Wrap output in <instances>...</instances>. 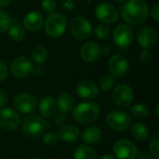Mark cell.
Segmentation results:
<instances>
[{"instance_id":"obj_5","label":"cell","mask_w":159,"mask_h":159,"mask_svg":"<svg viewBox=\"0 0 159 159\" xmlns=\"http://www.w3.org/2000/svg\"><path fill=\"white\" fill-rule=\"evenodd\" d=\"M70 32L79 40H86L90 37L92 34V27L88 19L82 16H76L70 21Z\"/></svg>"},{"instance_id":"obj_24","label":"cell","mask_w":159,"mask_h":159,"mask_svg":"<svg viewBox=\"0 0 159 159\" xmlns=\"http://www.w3.org/2000/svg\"><path fill=\"white\" fill-rule=\"evenodd\" d=\"M74 159H97V155L92 147L80 145L75 149Z\"/></svg>"},{"instance_id":"obj_39","label":"cell","mask_w":159,"mask_h":159,"mask_svg":"<svg viewBox=\"0 0 159 159\" xmlns=\"http://www.w3.org/2000/svg\"><path fill=\"white\" fill-rule=\"evenodd\" d=\"M10 0H0V8L6 7L9 4Z\"/></svg>"},{"instance_id":"obj_28","label":"cell","mask_w":159,"mask_h":159,"mask_svg":"<svg viewBox=\"0 0 159 159\" xmlns=\"http://www.w3.org/2000/svg\"><path fill=\"white\" fill-rule=\"evenodd\" d=\"M116 81L112 75H104L100 80V88L103 91H109L115 87Z\"/></svg>"},{"instance_id":"obj_41","label":"cell","mask_w":159,"mask_h":159,"mask_svg":"<svg viewBox=\"0 0 159 159\" xmlns=\"http://www.w3.org/2000/svg\"><path fill=\"white\" fill-rule=\"evenodd\" d=\"M140 159H157V158L154 157L153 156H152V157H149V156H148L147 154H143V155L141 156Z\"/></svg>"},{"instance_id":"obj_6","label":"cell","mask_w":159,"mask_h":159,"mask_svg":"<svg viewBox=\"0 0 159 159\" xmlns=\"http://www.w3.org/2000/svg\"><path fill=\"white\" fill-rule=\"evenodd\" d=\"M112 99L116 105L126 109L132 103L134 100V92L129 86L120 84L117 85L113 90Z\"/></svg>"},{"instance_id":"obj_29","label":"cell","mask_w":159,"mask_h":159,"mask_svg":"<svg viewBox=\"0 0 159 159\" xmlns=\"http://www.w3.org/2000/svg\"><path fill=\"white\" fill-rule=\"evenodd\" d=\"M94 34L99 39H106L110 35V28L104 24H99L94 28Z\"/></svg>"},{"instance_id":"obj_34","label":"cell","mask_w":159,"mask_h":159,"mask_svg":"<svg viewBox=\"0 0 159 159\" xmlns=\"http://www.w3.org/2000/svg\"><path fill=\"white\" fill-rule=\"evenodd\" d=\"M151 53L148 49H143L141 51L140 55H139V59L143 63H148L151 61Z\"/></svg>"},{"instance_id":"obj_31","label":"cell","mask_w":159,"mask_h":159,"mask_svg":"<svg viewBox=\"0 0 159 159\" xmlns=\"http://www.w3.org/2000/svg\"><path fill=\"white\" fill-rule=\"evenodd\" d=\"M149 152L150 154L156 157V158H158L159 157V134L157 133L154 138L152 139L151 141V143H150V147H149Z\"/></svg>"},{"instance_id":"obj_30","label":"cell","mask_w":159,"mask_h":159,"mask_svg":"<svg viewBox=\"0 0 159 159\" xmlns=\"http://www.w3.org/2000/svg\"><path fill=\"white\" fill-rule=\"evenodd\" d=\"M10 25H11L10 16L5 11H0V33H4L7 31Z\"/></svg>"},{"instance_id":"obj_17","label":"cell","mask_w":159,"mask_h":159,"mask_svg":"<svg viewBox=\"0 0 159 159\" xmlns=\"http://www.w3.org/2000/svg\"><path fill=\"white\" fill-rule=\"evenodd\" d=\"M102 55L101 47L95 42H88L80 48V57L83 61L91 62L100 58Z\"/></svg>"},{"instance_id":"obj_4","label":"cell","mask_w":159,"mask_h":159,"mask_svg":"<svg viewBox=\"0 0 159 159\" xmlns=\"http://www.w3.org/2000/svg\"><path fill=\"white\" fill-rule=\"evenodd\" d=\"M48 123L39 116L29 115L22 120V131L29 138H36L46 129Z\"/></svg>"},{"instance_id":"obj_26","label":"cell","mask_w":159,"mask_h":159,"mask_svg":"<svg viewBox=\"0 0 159 159\" xmlns=\"http://www.w3.org/2000/svg\"><path fill=\"white\" fill-rule=\"evenodd\" d=\"M7 31H8L9 37L15 42H20L25 37L24 28L21 25H20L19 23H15L13 25H10Z\"/></svg>"},{"instance_id":"obj_18","label":"cell","mask_w":159,"mask_h":159,"mask_svg":"<svg viewBox=\"0 0 159 159\" xmlns=\"http://www.w3.org/2000/svg\"><path fill=\"white\" fill-rule=\"evenodd\" d=\"M44 24V18L38 11H30L23 19V25L29 32L39 31Z\"/></svg>"},{"instance_id":"obj_19","label":"cell","mask_w":159,"mask_h":159,"mask_svg":"<svg viewBox=\"0 0 159 159\" xmlns=\"http://www.w3.org/2000/svg\"><path fill=\"white\" fill-rule=\"evenodd\" d=\"M58 138L65 143H73L78 140L80 136L79 129L72 124L62 126L58 131Z\"/></svg>"},{"instance_id":"obj_14","label":"cell","mask_w":159,"mask_h":159,"mask_svg":"<svg viewBox=\"0 0 159 159\" xmlns=\"http://www.w3.org/2000/svg\"><path fill=\"white\" fill-rule=\"evenodd\" d=\"M108 67L110 73L112 74V76L122 77L129 71V62L124 56L116 54L110 58Z\"/></svg>"},{"instance_id":"obj_7","label":"cell","mask_w":159,"mask_h":159,"mask_svg":"<svg viewBox=\"0 0 159 159\" xmlns=\"http://www.w3.org/2000/svg\"><path fill=\"white\" fill-rule=\"evenodd\" d=\"M116 159H136L138 157V147L129 140H118L113 146Z\"/></svg>"},{"instance_id":"obj_3","label":"cell","mask_w":159,"mask_h":159,"mask_svg":"<svg viewBox=\"0 0 159 159\" xmlns=\"http://www.w3.org/2000/svg\"><path fill=\"white\" fill-rule=\"evenodd\" d=\"M67 28V20L61 13H51L45 21V31L52 38L61 37Z\"/></svg>"},{"instance_id":"obj_27","label":"cell","mask_w":159,"mask_h":159,"mask_svg":"<svg viewBox=\"0 0 159 159\" xmlns=\"http://www.w3.org/2000/svg\"><path fill=\"white\" fill-rule=\"evenodd\" d=\"M131 115L137 119H143L146 118L149 115V108L147 105L143 103L135 104L131 108Z\"/></svg>"},{"instance_id":"obj_9","label":"cell","mask_w":159,"mask_h":159,"mask_svg":"<svg viewBox=\"0 0 159 159\" xmlns=\"http://www.w3.org/2000/svg\"><path fill=\"white\" fill-rule=\"evenodd\" d=\"M14 106L21 114H32L37 107V101L34 96L29 93H20L14 98Z\"/></svg>"},{"instance_id":"obj_23","label":"cell","mask_w":159,"mask_h":159,"mask_svg":"<svg viewBox=\"0 0 159 159\" xmlns=\"http://www.w3.org/2000/svg\"><path fill=\"white\" fill-rule=\"evenodd\" d=\"M131 134L133 138L137 141H144L149 136V129L146 125L137 122L134 123L131 127Z\"/></svg>"},{"instance_id":"obj_10","label":"cell","mask_w":159,"mask_h":159,"mask_svg":"<svg viewBox=\"0 0 159 159\" xmlns=\"http://www.w3.org/2000/svg\"><path fill=\"white\" fill-rule=\"evenodd\" d=\"M97 19L103 23H113L118 20L119 14L116 7L110 3H101L96 7Z\"/></svg>"},{"instance_id":"obj_21","label":"cell","mask_w":159,"mask_h":159,"mask_svg":"<svg viewBox=\"0 0 159 159\" xmlns=\"http://www.w3.org/2000/svg\"><path fill=\"white\" fill-rule=\"evenodd\" d=\"M102 130L96 126L87 128L82 133V141L88 144H95L102 139Z\"/></svg>"},{"instance_id":"obj_2","label":"cell","mask_w":159,"mask_h":159,"mask_svg":"<svg viewBox=\"0 0 159 159\" xmlns=\"http://www.w3.org/2000/svg\"><path fill=\"white\" fill-rule=\"evenodd\" d=\"M101 113L100 106L93 102H86L78 104L73 111L75 119L82 125H89L95 122Z\"/></svg>"},{"instance_id":"obj_11","label":"cell","mask_w":159,"mask_h":159,"mask_svg":"<svg viewBox=\"0 0 159 159\" xmlns=\"http://www.w3.org/2000/svg\"><path fill=\"white\" fill-rule=\"evenodd\" d=\"M113 38L117 46L126 48L133 42L134 33L129 25L119 24L114 30Z\"/></svg>"},{"instance_id":"obj_32","label":"cell","mask_w":159,"mask_h":159,"mask_svg":"<svg viewBox=\"0 0 159 159\" xmlns=\"http://www.w3.org/2000/svg\"><path fill=\"white\" fill-rule=\"evenodd\" d=\"M41 6H42V9L48 14L54 13L55 9L57 8V4L55 0H43Z\"/></svg>"},{"instance_id":"obj_33","label":"cell","mask_w":159,"mask_h":159,"mask_svg":"<svg viewBox=\"0 0 159 159\" xmlns=\"http://www.w3.org/2000/svg\"><path fill=\"white\" fill-rule=\"evenodd\" d=\"M58 136L53 132H48L43 137V143L47 146H52L55 145L58 143Z\"/></svg>"},{"instance_id":"obj_42","label":"cell","mask_w":159,"mask_h":159,"mask_svg":"<svg viewBox=\"0 0 159 159\" xmlns=\"http://www.w3.org/2000/svg\"><path fill=\"white\" fill-rule=\"evenodd\" d=\"M103 51V54L104 55H108L109 53H110V48H103V49H102V52Z\"/></svg>"},{"instance_id":"obj_16","label":"cell","mask_w":159,"mask_h":159,"mask_svg":"<svg viewBox=\"0 0 159 159\" xmlns=\"http://www.w3.org/2000/svg\"><path fill=\"white\" fill-rule=\"evenodd\" d=\"M76 94L85 100H93L99 95L98 86L90 80H83L79 82L75 89Z\"/></svg>"},{"instance_id":"obj_25","label":"cell","mask_w":159,"mask_h":159,"mask_svg":"<svg viewBox=\"0 0 159 159\" xmlns=\"http://www.w3.org/2000/svg\"><path fill=\"white\" fill-rule=\"evenodd\" d=\"M48 54L47 48L41 45L34 47L31 53L32 61L37 64H42V63L46 62V61L48 60Z\"/></svg>"},{"instance_id":"obj_40","label":"cell","mask_w":159,"mask_h":159,"mask_svg":"<svg viewBox=\"0 0 159 159\" xmlns=\"http://www.w3.org/2000/svg\"><path fill=\"white\" fill-rule=\"evenodd\" d=\"M33 72L35 74V75H41L42 74V68L40 67H35V68H33Z\"/></svg>"},{"instance_id":"obj_43","label":"cell","mask_w":159,"mask_h":159,"mask_svg":"<svg viewBox=\"0 0 159 159\" xmlns=\"http://www.w3.org/2000/svg\"><path fill=\"white\" fill-rule=\"evenodd\" d=\"M101 159H116V157H113V156H111V155H105V156L102 157Z\"/></svg>"},{"instance_id":"obj_22","label":"cell","mask_w":159,"mask_h":159,"mask_svg":"<svg viewBox=\"0 0 159 159\" xmlns=\"http://www.w3.org/2000/svg\"><path fill=\"white\" fill-rule=\"evenodd\" d=\"M56 104L61 113L67 114L70 113L74 108V99L71 94L67 92H61L58 96Z\"/></svg>"},{"instance_id":"obj_12","label":"cell","mask_w":159,"mask_h":159,"mask_svg":"<svg viewBox=\"0 0 159 159\" xmlns=\"http://www.w3.org/2000/svg\"><path fill=\"white\" fill-rule=\"evenodd\" d=\"M20 123L18 113L11 108L0 109V127L5 130H14Z\"/></svg>"},{"instance_id":"obj_44","label":"cell","mask_w":159,"mask_h":159,"mask_svg":"<svg viewBox=\"0 0 159 159\" xmlns=\"http://www.w3.org/2000/svg\"><path fill=\"white\" fill-rule=\"evenodd\" d=\"M114 1H116L117 3H123V2H126L127 0H114Z\"/></svg>"},{"instance_id":"obj_8","label":"cell","mask_w":159,"mask_h":159,"mask_svg":"<svg viewBox=\"0 0 159 159\" xmlns=\"http://www.w3.org/2000/svg\"><path fill=\"white\" fill-rule=\"evenodd\" d=\"M106 123L110 128L116 131L127 130L131 124V117L125 112L113 110L106 116Z\"/></svg>"},{"instance_id":"obj_37","label":"cell","mask_w":159,"mask_h":159,"mask_svg":"<svg viewBox=\"0 0 159 159\" xmlns=\"http://www.w3.org/2000/svg\"><path fill=\"white\" fill-rule=\"evenodd\" d=\"M7 102V96L5 91L0 89V108L4 107Z\"/></svg>"},{"instance_id":"obj_35","label":"cell","mask_w":159,"mask_h":159,"mask_svg":"<svg viewBox=\"0 0 159 159\" xmlns=\"http://www.w3.org/2000/svg\"><path fill=\"white\" fill-rule=\"evenodd\" d=\"M7 75H8V69L7 64L4 61H0V82L4 81L7 77Z\"/></svg>"},{"instance_id":"obj_45","label":"cell","mask_w":159,"mask_h":159,"mask_svg":"<svg viewBox=\"0 0 159 159\" xmlns=\"http://www.w3.org/2000/svg\"><path fill=\"white\" fill-rule=\"evenodd\" d=\"M29 159H40V158H37V157H32V158H29Z\"/></svg>"},{"instance_id":"obj_15","label":"cell","mask_w":159,"mask_h":159,"mask_svg":"<svg viewBox=\"0 0 159 159\" xmlns=\"http://www.w3.org/2000/svg\"><path fill=\"white\" fill-rule=\"evenodd\" d=\"M137 41L144 49L154 48L157 42V33L152 27H143L137 33Z\"/></svg>"},{"instance_id":"obj_13","label":"cell","mask_w":159,"mask_h":159,"mask_svg":"<svg viewBox=\"0 0 159 159\" xmlns=\"http://www.w3.org/2000/svg\"><path fill=\"white\" fill-rule=\"evenodd\" d=\"M33 68L32 61L27 57L20 56L13 61L10 70L16 78H23L33 72Z\"/></svg>"},{"instance_id":"obj_38","label":"cell","mask_w":159,"mask_h":159,"mask_svg":"<svg viewBox=\"0 0 159 159\" xmlns=\"http://www.w3.org/2000/svg\"><path fill=\"white\" fill-rule=\"evenodd\" d=\"M55 124L56 125H58V126H61V125H62V124H64V122L66 121V118H65V116H63V115H61V114H60V115H57L56 116H55Z\"/></svg>"},{"instance_id":"obj_20","label":"cell","mask_w":159,"mask_h":159,"mask_svg":"<svg viewBox=\"0 0 159 159\" xmlns=\"http://www.w3.org/2000/svg\"><path fill=\"white\" fill-rule=\"evenodd\" d=\"M57 111V104L55 100L50 96L42 98L39 103V112L45 117H51Z\"/></svg>"},{"instance_id":"obj_1","label":"cell","mask_w":159,"mask_h":159,"mask_svg":"<svg viewBox=\"0 0 159 159\" xmlns=\"http://www.w3.org/2000/svg\"><path fill=\"white\" fill-rule=\"evenodd\" d=\"M149 14L148 5L144 0H129L121 9L122 19L129 25L143 24Z\"/></svg>"},{"instance_id":"obj_36","label":"cell","mask_w":159,"mask_h":159,"mask_svg":"<svg viewBox=\"0 0 159 159\" xmlns=\"http://www.w3.org/2000/svg\"><path fill=\"white\" fill-rule=\"evenodd\" d=\"M151 16L155 20V21L159 20V4H156L151 10Z\"/></svg>"}]
</instances>
